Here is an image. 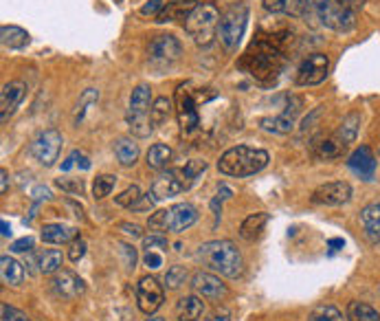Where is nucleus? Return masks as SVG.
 I'll use <instances>...</instances> for the list:
<instances>
[{"label":"nucleus","mask_w":380,"mask_h":321,"mask_svg":"<svg viewBox=\"0 0 380 321\" xmlns=\"http://www.w3.org/2000/svg\"><path fill=\"white\" fill-rule=\"evenodd\" d=\"M115 183H117V176H112V174H101V176H97L95 183H93V196H95L97 200L110 196V192L115 190Z\"/></svg>","instance_id":"nucleus-37"},{"label":"nucleus","mask_w":380,"mask_h":321,"mask_svg":"<svg viewBox=\"0 0 380 321\" xmlns=\"http://www.w3.org/2000/svg\"><path fill=\"white\" fill-rule=\"evenodd\" d=\"M347 321H380V315L376 308H371L365 302H349L345 310Z\"/></svg>","instance_id":"nucleus-32"},{"label":"nucleus","mask_w":380,"mask_h":321,"mask_svg":"<svg viewBox=\"0 0 380 321\" xmlns=\"http://www.w3.org/2000/svg\"><path fill=\"white\" fill-rule=\"evenodd\" d=\"M163 7H165V3H161V0H147V3L141 7V14L143 16H159Z\"/></svg>","instance_id":"nucleus-48"},{"label":"nucleus","mask_w":380,"mask_h":321,"mask_svg":"<svg viewBox=\"0 0 380 321\" xmlns=\"http://www.w3.org/2000/svg\"><path fill=\"white\" fill-rule=\"evenodd\" d=\"M147 56H149V60L163 62V64L176 62L183 56V46L179 42V38H174L169 34H161L147 44Z\"/></svg>","instance_id":"nucleus-12"},{"label":"nucleus","mask_w":380,"mask_h":321,"mask_svg":"<svg viewBox=\"0 0 380 321\" xmlns=\"http://www.w3.org/2000/svg\"><path fill=\"white\" fill-rule=\"evenodd\" d=\"M202 312H205V304L198 295H185L176 304V315L181 321H198Z\"/></svg>","instance_id":"nucleus-25"},{"label":"nucleus","mask_w":380,"mask_h":321,"mask_svg":"<svg viewBox=\"0 0 380 321\" xmlns=\"http://www.w3.org/2000/svg\"><path fill=\"white\" fill-rule=\"evenodd\" d=\"M211 321H231V315L226 312V310H216L211 315Z\"/></svg>","instance_id":"nucleus-56"},{"label":"nucleus","mask_w":380,"mask_h":321,"mask_svg":"<svg viewBox=\"0 0 380 321\" xmlns=\"http://www.w3.org/2000/svg\"><path fill=\"white\" fill-rule=\"evenodd\" d=\"M42 240L48 245H66L73 243V240H78V229L68 227V225H44L42 229Z\"/></svg>","instance_id":"nucleus-23"},{"label":"nucleus","mask_w":380,"mask_h":321,"mask_svg":"<svg viewBox=\"0 0 380 321\" xmlns=\"http://www.w3.org/2000/svg\"><path fill=\"white\" fill-rule=\"evenodd\" d=\"M352 198V185L345 180H332L325 183L312 192V203L327 205V207H339L345 205Z\"/></svg>","instance_id":"nucleus-13"},{"label":"nucleus","mask_w":380,"mask_h":321,"mask_svg":"<svg viewBox=\"0 0 380 321\" xmlns=\"http://www.w3.org/2000/svg\"><path fill=\"white\" fill-rule=\"evenodd\" d=\"M130 119V132L132 135H137L139 139H145L149 137V132H152V119L149 115H137V117H128Z\"/></svg>","instance_id":"nucleus-38"},{"label":"nucleus","mask_w":380,"mask_h":321,"mask_svg":"<svg viewBox=\"0 0 380 321\" xmlns=\"http://www.w3.org/2000/svg\"><path fill=\"white\" fill-rule=\"evenodd\" d=\"M196 7L194 0H171L167 3L161 14L157 16V22H176V20H187V16L191 14V9Z\"/></svg>","instance_id":"nucleus-22"},{"label":"nucleus","mask_w":380,"mask_h":321,"mask_svg":"<svg viewBox=\"0 0 380 321\" xmlns=\"http://www.w3.org/2000/svg\"><path fill=\"white\" fill-rule=\"evenodd\" d=\"M84 253H86V243L84 240H73L70 243V251H68V258L73 260V262H80L82 258H84Z\"/></svg>","instance_id":"nucleus-47"},{"label":"nucleus","mask_w":380,"mask_h":321,"mask_svg":"<svg viewBox=\"0 0 380 321\" xmlns=\"http://www.w3.org/2000/svg\"><path fill=\"white\" fill-rule=\"evenodd\" d=\"M327 68H330V60L323 53H312L301 62L297 71V84L299 86H317L327 77Z\"/></svg>","instance_id":"nucleus-10"},{"label":"nucleus","mask_w":380,"mask_h":321,"mask_svg":"<svg viewBox=\"0 0 380 321\" xmlns=\"http://www.w3.org/2000/svg\"><path fill=\"white\" fill-rule=\"evenodd\" d=\"M266 223H268V213H264V211L262 213H250V216L244 218V223L240 225V235L250 243V240H255V238L262 235Z\"/></svg>","instance_id":"nucleus-28"},{"label":"nucleus","mask_w":380,"mask_h":321,"mask_svg":"<svg viewBox=\"0 0 380 321\" xmlns=\"http://www.w3.org/2000/svg\"><path fill=\"white\" fill-rule=\"evenodd\" d=\"M196 260L205 264L213 273H220V275L231 277V280L240 277L244 271L242 253L238 251V247L231 243V240H213V243L202 245L196 251Z\"/></svg>","instance_id":"nucleus-2"},{"label":"nucleus","mask_w":380,"mask_h":321,"mask_svg":"<svg viewBox=\"0 0 380 321\" xmlns=\"http://www.w3.org/2000/svg\"><path fill=\"white\" fill-rule=\"evenodd\" d=\"M185 280H187V269H185V266H171V269H167V273H165V284L171 290L183 286Z\"/></svg>","instance_id":"nucleus-40"},{"label":"nucleus","mask_w":380,"mask_h":321,"mask_svg":"<svg viewBox=\"0 0 380 321\" xmlns=\"http://www.w3.org/2000/svg\"><path fill=\"white\" fill-rule=\"evenodd\" d=\"M119 253L123 258V266L125 269H134L137 264V249L132 245H125V243H119Z\"/></svg>","instance_id":"nucleus-46"},{"label":"nucleus","mask_w":380,"mask_h":321,"mask_svg":"<svg viewBox=\"0 0 380 321\" xmlns=\"http://www.w3.org/2000/svg\"><path fill=\"white\" fill-rule=\"evenodd\" d=\"M38 269L40 273L44 275H53L62 269V253L58 249H48V251H42L40 258H38Z\"/></svg>","instance_id":"nucleus-34"},{"label":"nucleus","mask_w":380,"mask_h":321,"mask_svg":"<svg viewBox=\"0 0 380 321\" xmlns=\"http://www.w3.org/2000/svg\"><path fill=\"white\" fill-rule=\"evenodd\" d=\"M56 185L60 187V190L68 192V194H84V180L82 178H75V180H68V178H58Z\"/></svg>","instance_id":"nucleus-44"},{"label":"nucleus","mask_w":380,"mask_h":321,"mask_svg":"<svg viewBox=\"0 0 380 321\" xmlns=\"http://www.w3.org/2000/svg\"><path fill=\"white\" fill-rule=\"evenodd\" d=\"M145 266L147 269H159V266L163 264V258L157 253V251H145V258H143Z\"/></svg>","instance_id":"nucleus-51"},{"label":"nucleus","mask_w":380,"mask_h":321,"mask_svg":"<svg viewBox=\"0 0 380 321\" xmlns=\"http://www.w3.org/2000/svg\"><path fill=\"white\" fill-rule=\"evenodd\" d=\"M139 198H141V190H139L137 185H130L128 190H125L123 194H119V196L115 198V203L121 205V207H132Z\"/></svg>","instance_id":"nucleus-42"},{"label":"nucleus","mask_w":380,"mask_h":321,"mask_svg":"<svg viewBox=\"0 0 380 321\" xmlns=\"http://www.w3.org/2000/svg\"><path fill=\"white\" fill-rule=\"evenodd\" d=\"M154 203H157V198L152 196V192H147L143 198H139V200L132 205V209H137V211H145V209H152V207H154Z\"/></svg>","instance_id":"nucleus-50"},{"label":"nucleus","mask_w":380,"mask_h":321,"mask_svg":"<svg viewBox=\"0 0 380 321\" xmlns=\"http://www.w3.org/2000/svg\"><path fill=\"white\" fill-rule=\"evenodd\" d=\"M152 91L145 84H139L132 95H130V115L128 117H137V115H147L152 108Z\"/></svg>","instance_id":"nucleus-27"},{"label":"nucleus","mask_w":380,"mask_h":321,"mask_svg":"<svg viewBox=\"0 0 380 321\" xmlns=\"http://www.w3.org/2000/svg\"><path fill=\"white\" fill-rule=\"evenodd\" d=\"M147 321H165V319H163V317H149Z\"/></svg>","instance_id":"nucleus-61"},{"label":"nucleus","mask_w":380,"mask_h":321,"mask_svg":"<svg viewBox=\"0 0 380 321\" xmlns=\"http://www.w3.org/2000/svg\"><path fill=\"white\" fill-rule=\"evenodd\" d=\"M0 277H3L5 284L9 286H20L22 280H24V269L22 264L9 255H3L0 258Z\"/></svg>","instance_id":"nucleus-26"},{"label":"nucleus","mask_w":380,"mask_h":321,"mask_svg":"<svg viewBox=\"0 0 380 321\" xmlns=\"http://www.w3.org/2000/svg\"><path fill=\"white\" fill-rule=\"evenodd\" d=\"M327 245H330V253H334V251H339V249H343V240L341 238H334V240H330V243H327Z\"/></svg>","instance_id":"nucleus-58"},{"label":"nucleus","mask_w":380,"mask_h":321,"mask_svg":"<svg viewBox=\"0 0 380 321\" xmlns=\"http://www.w3.org/2000/svg\"><path fill=\"white\" fill-rule=\"evenodd\" d=\"M73 165H75V152H70V154H68V158H66L64 163H62V172H68Z\"/></svg>","instance_id":"nucleus-59"},{"label":"nucleus","mask_w":380,"mask_h":321,"mask_svg":"<svg viewBox=\"0 0 380 321\" xmlns=\"http://www.w3.org/2000/svg\"><path fill=\"white\" fill-rule=\"evenodd\" d=\"M97 99H99V93H97L95 88H88V91L82 95V99H80V103H78V113H75V123H80V121L84 119L86 108H88V106H93Z\"/></svg>","instance_id":"nucleus-41"},{"label":"nucleus","mask_w":380,"mask_h":321,"mask_svg":"<svg viewBox=\"0 0 380 321\" xmlns=\"http://www.w3.org/2000/svg\"><path fill=\"white\" fill-rule=\"evenodd\" d=\"M75 165H80L82 170H90V160H88L86 154H82V152L75 150Z\"/></svg>","instance_id":"nucleus-53"},{"label":"nucleus","mask_w":380,"mask_h":321,"mask_svg":"<svg viewBox=\"0 0 380 321\" xmlns=\"http://www.w3.org/2000/svg\"><path fill=\"white\" fill-rule=\"evenodd\" d=\"M191 288L196 290V295L205 297V300H222L226 295V286L220 282V277L211 273H196L191 277Z\"/></svg>","instance_id":"nucleus-17"},{"label":"nucleus","mask_w":380,"mask_h":321,"mask_svg":"<svg viewBox=\"0 0 380 321\" xmlns=\"http://www.w3.org/2000/svg\"><path fill=\"white\" fill-rule=\"evenodd\" d=\"M359 126H361V115H359V113H349V115L341 121V126H339V130L334 132V135H337L345 146H349V143L357 141V137H359Z\"/></svg>","instance_id":"nucleus-30"},{"label":"nucleus","mask_w":380,"mask_h":321,"mask_svg":"<svg viewBox=\"0 0 380 321\" xmlns=\"http://www.w3.org/2000/svg\"><path fill=\"white\" fill-rule=\"evenodd\" d=\"M115 154L123 168H130L139 158V146L132 139H117L115 141Z\"/></svg>","instance_id":"nucleus-31"},{"label":"nucleus","mask_w":380,"mask_h":321,"mask_svg":"<svg viewBox=\"0 0 380 321\" xmlns=\"http://www.w3.org/2000/svg\"><path fill=\"white\" fill-rule=\"evenodd\" d=\"M238 68L248 73L260 84H270L284 68V34L258 36L244 51Z\"/></svg>","instance_id":"nucleus-1"},{"label":"nucleus","mask_w":380,"mask_h":321,"mask_svg":"<svg viewBox=\"0 0 380 321\" xmlns=\"http://www.w3.org/2000/svg\"><path fill=\"white\" fill-rule=\"evenodd\" d=\"M207 170V163L205 160H198V158H194V160H189V163H185V168H181L179 172H181V176L185 178V183L191 187L194 185V180Z\"/></svg>","instance_id":"nucleus-39"},{"label":"nucleus","mask_w":380,"mask_h":321,"mask_svg":"<svg viewBox=\"0 0 380 321\" xmlns=\"http://www.w3.org/2000/svg\"><path fill=\"white\" fill-rule=\"evenodd\" d=\"M11 235V227L7 225V220H3V238H9Z\"/></svg>","instance_id":"nucleus-60"},{"label":"nucleus","mask_w":380,"mask_h":321,"mask_svg":"<svg viewBox=\"0 0 380 321\" xmlns=\"http://www.w3.org/2000/svg\"><path fill=\"white\" fill-rule=\"evenodd\" d=\"M163 300H165V292H163V286L154 280V277H143L137 286V304H139V310L145 312V315H154L161 306H163Z\"/></svg>","instance_id":"nucleus-11"},{"label":"nucleus","mask_w":380,"mask_h":321,"mask_svg":"<svg viewBox=\"0 0 380 321\" xmlns=\"http://www.w3.org/2000/svg\"><path fill=\"white\" fill-rule=\"evenodd\" d=\"M248 24V5L238 0L231 3L222 14H220V26H218V38L226 51H236L238 44L244 38Z\"/></svg>","instance_id":"nucleus-5"},{"label":"nucleus","mask_w":380,"mask_h":321,"mask_svg":"<svg viewBox=\"0 0 380 321\" xmlns=\"http://www.w3.org/2000/svg\"><path fill=\"white\" fill-rule=\"evenodd\" d=\"M169 113H171V101L167 97H159L149 108V119L154 126H163L169 119Z\"/></svg>","instance_id":"nucleus-35"},{"label":"nucleus","mask_w":380,"mask_h":321,"mask_svg":"<svg viewBox=\"0 0 380 321\" xmlns=\"http://www.w3.org/2000/svg\"><path fill=\"white\" fill-rule=\"evenodd\" d=\"M337 3L347 7V9H352V11H357V9H361L365 5V0H337Z\"/></svg>","instance_id":"nucleus-54"},{"label":"nucleus","mask_w":380,"mask_h":321,"mask_svg":"<svg viewBox=\"0 0 380 321\" xmlns=\"http://www.w3.org/2000/svg\"><path fill=\"white\" fill-rule=\"evenodd\" d=\"M301 106H303V101L299 99V97H290V101H288V106H286V111L282 113V115H277V117H264L260 123H262V128L264 130H268V132H277V135H288V132L295 128V123H297V117H299V113H301Z\"/></svg>","instance_id":"nucleus-14"},{"label":"nucleus","mask_w":380,"mask_h":321,"mask_svg":"<svg viewBox=\"0 0 380 321\" xmlns=\"http://www.w3.org/2000/svg\"><path fill=\"white\" fill-rule=\"evenodd\" d=\"M308 321H345V319H343V312H341L337 306H332V304H321V306L312 308Z\"/></svg>","instance_id":"nucleus-36"},{"label":"nucleus","mask_w":380,"mask_h":321,"mask_svg":"<svg viewBox=\"0 0 380 321\" xmlns=\"http://www.w3.org/2000/svg\"><path fill=\"white\" fill-rule=\"evenodd\" d=\"M361 223L371 243H380V203H371L361 211Z\"/></svg>","instance_id":"nucleus-24"},{"label":"nucleus","mask_w":380,"mask_h":321,"mask_svg":"<svg viewBox=\"0 0 380 321\" xmlns=\"http://www.w3.org/2000/svg\"><path fill=\"white\" fill-rule=\"evenodd\" d=\"M0 36H3V44L9 49H24L31 42L27 31L20 29V26H11V24H5L3 29H0Z\"/></svg>","instance_id":"nucleus-33"},{"label":"nucleus","mask_w":380,"mask_h":321,"mask_svg":"<svg viewBox=\"0 0 380 321\" xmlns=\"http://www.w3.org/2000/svg\"><path fill=\"white\" fill-rule=\"evenodd\" d=\"M185 190H189V185L185 183V178L181 176L179 170L174 172H165L161 174L154 183H152V196H154L157 200H165V198H174L183 194Z\"/></svg>","instance_id":"nucleus-15"},{"label":"nucleus","mask_w":380,"mask_h":321,"mask_svg":"<svg viewBox=\"0 0 380 321\" xmlns=\"http://www.w3.org/2000/svg\"><path fill=\"white\" fill-rule=\"evenodd\" d=\"M145 158H147V168H152V170H165L171 163L174 152L165 143H154V146L147 150Z\"/></svg>","instance_id":"nucleus-29"},{"label":"nucleus","mask_w":380,"mask_h":321,"mask_svg":"<svg viewBox=\"0 0 380 321\" xmlns=\"http://www.w3.org/2000/svg\"><path fill=\"white\" fill-rule=\"evenodd\" d=\"M60 150H62V135L53 128L40 132L31 143V154L44 168H51L56 163L58 156H60Z\"/></svg>","instance_id":"nucleus-8"},{"label":"nucleus","mask_w":380,"mask_h":321,"mask_svg":"<svg viewBox=\"0 0 380 321\" xmlns=\"http://www.w3.org/2000/svg\"><path fill=\"white\" fill-rule=\"evenodd\" d=\"M268 152L260 148H248V146H236L231 150H226L220 160H218V170L226 176H253L262 172L268 165Z\"/></svg>","instance_id":"nucleus-3"},{"label":"nucleus","mask_w":380,"mask_h":321,"mask_svg":"<svg viewBox=\"0 0 380 321\" xmlns=\"http://www.w3.org/2000/svg\"><path fill=\"white\" fill-rule=\"evenodd\" d=\"M264 9L270 14H286V16H303L310 9V0H262Z\"/></svg>","instance_id":"nucleus-21"},{"label":"nucleus","mask_w":380,"mask_h":321,"mask_svg":"<svg viewBox=\"0 0 380 321\" xmlns=\"http://www.w3.org/2000/svg\"><path fill=\"white\" fill-rule=\"evenodd\" d=\"M0 321H31L27 315H24L22 310L9 306V304H3L0 306Z\"/></svg>","instance_id":"nucleus-43"},{"label":"nucleus","mask_w":380,"mask_h":321,"mask_svg":"<svg viewBox=\"0 0 380 321\" xmlns=\"http://www.w3.org/2000/svg\"><path fill=\"white\" fill-rule=\"evenodd\" d=\"M176 115H179V123H181V130L185 135L194 132L200 123L194 91L189 88V84H183V86H179V91H176Z\"/></svg>","instance_id":"nucleus-9"},{"label":"nucleus","mask_w":380,"mask_h":321,"mask_svg":"<svg viewBox=\"0 0 380 321\" xmlns=\"http://www.w3.org/2000/svg\"><path fill=\"white\" fill-rule=\"evenodd\" d=\"M119 231L123 233H128L132 238H141L143 235V229L139 225H132V223H119Z\"/></svg>","instance_id":"nucleus-52"},{"label":"nucleus","mask_w":380,"mask_h":321,"mask_svg":"<svg viewBox=\"0 0 380 321\" xmlns=\"http://www.w3.org/2000/svg\"><path fill=\"white\" fill-rule=\"evenodd\" d=\"M14 253H27L33 249V238H22V240H16V243L9 247Z\"/></svg>","instance_id":"nucleus-49"},{"label":"nucleus","mask_w":380,"mask_h":321,"mask_svg":"<svg viewBox=\"0 0 380 321\" xmlns=\"http://www.w3.org/2000/svg\"><path fill=\"white\" fill-rule=\"evenodd\" d=\"M347 165H349L352 172H357L361 178L369 180L374 176V172H376V156L367 146H361V148H357L349 154Z\"/></svg>","instance_id":"nucleus-19"},{"label":"nucleus","mask_w":380,"mask_h":321,"mask_svg":"<svg viewBox=\"0 0 380 321\" xmlns=\"http://www.w3.org/2000/svg\"><path fill=\"white\" fill-rule=\"evenodd\" d=\"M220 9L213 3H198L185 20V31L198 46H209L218 38Z\"/></svg>","instance_id":"nucleus-4"},{"label":"nucleus","mask_w":380,"mask_h":321,"mask_svg":"<svg viewBox=\"0 0 380 321\" xmlns=\"http://www.w3.org/2000/svg\"><path fill=\"white\" fill-rule=\"evenodd\" d=\"M27 95V84L24 82H9L3 86V93H0V121L7 123L9 117L14 115V111L18 108V103Z\"/></svg>","instance_id":"nucleus-16"},{"label":"nucleus","mask_w":380,"mask_h":321,"mask_svg":"<svg viewBox=\"0 0 380 321\" xmlns=\"http://www.w3.org/2000/svg\"><path fill=\"white\" fill-rule=\"evenodd\" d=\"M345 150H347V146H345L337 135H332V137H321V139H317V141L312 143V152H315V156L321 158V160L341 158V156L345 154Z\"/></svg>","instance_id":"nucleus-20"},{"label":"nucleus","mask_w":380,"mask_h":321,"mask_svg":"<svg viewBox=\"0 0 380 321\" xmlns=\"http://www.w3.org/2000/svg\"><path fill=\"white\" fill-rule=\"evenodd\" d=\"M0 178H3V180H0V183H3V185H0V192L7 194V187H9V174H7V170L0 172Z\"/></svg>","instance_id":"nucleus-57"},{"label":"nucleus","mask_w":380,"mask_h":321,"mask_svg":"<svg viewBox=\"0 0 380 321\" xmlns=\"http://www.w3.org/2000/svg\"><path fill=\"white\" fill-rule=\"evenodd\" d=\"M33 198H36V203L48 200V198H51V192L46 190V187H36V190H33Z\"/></svg>","instance_id":"nucleus-55"},{"label":"nucleus","mask_w":380,"mask_h":321,"mask_svg":"<svg viewBox=\"0 0 380 321\" xmlns=\"http://www.w3.org/2000/svg\"><path fill=\"white\" fill-rule=\"evenodd\" d=\"M315 14L323 26H327V29H332V31H339V34H347L357 26V16H354V11L339 5L337 0H317Z\"/></svg>","instance_id":"nucleus-7"},{"label":"nucleus","mask_w":380,"mask_h":321,"mask_svg":"<svg viewBox=\"0 0 380 321\" xmlns=\"http://www.w3.org/2000/svg\"><path fill=\"white\" fill-rule=\"evenodd\" d=\"M53 288L64 300H75V297L84 295V290H86L84 280L80 275H75L73 271H58V275L53 280Z\"/></svg>","instance_id":"nucleus-18"},{"label":"nucleus","mask_w":380,"mask_h":321,"mask_svg":"<svg viewBox=\"0 0 380 321\" xmlns=\"http://www.w3.org/2000/svg\"><path fill=\"white\" fill-rule=\"evenodd\" d=\"M143 249L145 251H157V249H167V238L163 233H152L143 238Z\"/></svg>","instance_id":"nucleus-45"},{"label":"nucleus","mask_w":380,"mask_h":321,"mask_svg":"<svg viewBox=\"0 0 380 321\" xmlns=\"http://www.w3.org/2000/svg\"><path fill=\"white\" fill-rule=\"evenodd\" d=\"M198 220V211L194 205L189 203H176L169 209L152 213L147 220V229L157 231V233H165V231H174L181 233L185 229H189L194 223Z\"/></svg>","instance_id":"nucleus-6"}]
</instances>
